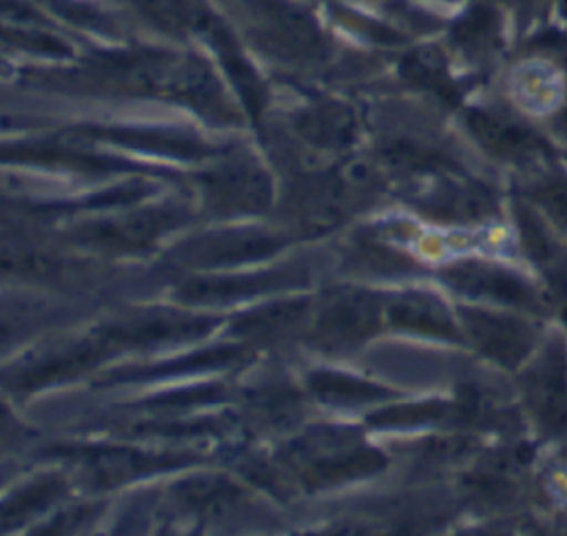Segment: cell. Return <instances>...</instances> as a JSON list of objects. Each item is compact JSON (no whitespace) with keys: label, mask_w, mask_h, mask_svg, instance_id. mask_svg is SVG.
Segmentation results:
<instances>
[{"label":"cell","mask_w":567,"mask_h":536,"mask_svg":"<svg viewBox=\"0 0 567 536\" xmlns=\"http://www.w3.org/2000/svg\"><path fill=\"white\" fill-rule=\"evenodd\" d=\"M306 308H308V303L303 299L268 303L259 310L244 315L233 326V332L239 337H246V339H270V337L292 330L306 315Z\"/></svg>","instance_id":"603a6c76"},{"label":"cell","mask_w":567,"mask_h":536,"mask_svg":"<svg viewBox=\"0 0 567 536\" xmlns=\"http://www.w3.org/2000/svg\"><path fill=\"white\" fill-rule=\"evenodd\" d=\"M133 7L159 31L171 35H195L206 9L202 0H131Z\"/></svg>","instance_id":"d4e9b609"},{"label":"cell","mask_w":567,"mask_h":536,"mask_svg":"<svg viewBox=\"0 0 567 536\" xmlns=\"http://www.w3.org/2000/svg\"><path fill=\"white\" fill-rule=\"evenodd\" d=\"M516 195L536 206L543 217L567 237V166L554 157L532 171L520 173Z\"/></svg>","instance_id":"5bb4252c"},{"label":"cell","mask_w":567,"mask_h":536,"mask_svg":"<svg viewBox=\"0 0 567 536\" xmlns=\"http://www.w3.org/2000/svg\"><path fill=\"white\" fill-rule=\"evenodd\" d=\"M297 133L321 148H346L357 137L354 111L330 97H319L299 109L292 117Z\"/></svg>","instance_id":"4fadbf2b"},{"label":"cell","mask_w":567,"mask_h":536,"mask_svg":"<svg viewBox=\"0 0 567 536\" xmlns=\"http://www.w3.org/2000/svg\"><path fill=\"white\" fill-rule=\"evenodd\" d=\"M4 40L13 42L20 49L33 51V53H42V55H55V58H69L73 53V49L60 40L58 35H51L47 31H42L40 27L31 24V27H22L16 24L13 29L7 24L4 27Z\"/></svg>","instance_id":"4dcf8cb0"},{"label":"cell","mask_w":567,"mask_h":536,"mask_svg":"<svg viewBox=\"0 0 567 536\" xmlns=\"http://www.w3.org/2000/svg\"><path fill=\"white\" fill-rule=\"evenodd\" d=\"M82 133L106 140L113 144H122L137 151H153L164 155H177V157H202L213 153L210 146L199 142L197 137H190L186 133L175 131H157V128H131V126H86Z\"/></svg>","instance_id":"ac0fdd59"},{"label":"cell","mask_w":567,"mask_h":536,"mask_svg":"<svg viewBox=\"0 0 567 536\" xmlns=\"http://www.w3.org/2000/svg\"><path fill=\"white\" fill-rule=\"evenodd\" d=\"M452 44L467 58L483 60L501 47V16L489 2L470 4L450 27Z\"/></svg>","instance_id":"d6986e66"},{"label":"cell","mask_w":567,"mask_h":536,"mask_svg":"<svg viewBox=\"0 0 567 536\" xmlns=\"http://www.w3.org/2000/svg\"><path fill=\"white\" fill-rule=\"evenodd\" d=\"M179 496L199 509H221L233 507L237 501H241V489L235 487L230 481L219 476H202V478H188L179 483L177 487Z\"/></svg>","instance_id":"4316f807"},{"label":"cell","mask_w":567,"mask_h":536,"mask_svg":"<svg viewBox=\"0 0 567 536\" xmlns=\"http://www.w3.org/2000/svg\"><path fill=\"white\" fill-rule=\"evenodd\" d=\"M558 319H560V321L567 326V317H558Z\"/></svg>","instance_id":"74e56055"},{"label":"cell","mask_w":567,"mask_h":536,"mask_svg":"<svg viewBox=\"0 0 567 536\" xmlns=\"http://www.w3.org/2000/svg\"><path fill=\"white\" fill-rule=\"evenodd\" d=\"M441 275L463 297L520 310L547 321L558 319V306L536 272L527 275L514 266L487 259H463L443 268Z\"/></svg>","instance_id":"7a4b0ae2"},{"label":"cell","mask_w":567,"mask_h":536,"mask_svg":"<svg viewBox=\"0 0 567 536\" xmlns=\"http://www.w3.org/2000/svg\"><path fill=\"white\" fill-rule=\"evenodd\" d=\"M388 319L392 326L403 330H414L450 341L463 339L461 323L454 321L450 310L436 297L425 292H408L392 299L388 303Z\"/></svg>","instance_id":"2e32d148"},{"label":"cell","mask_w":567,"mask_h":536,"mask_svg":"<svg viewBox=\"0 0 567 536\" xmlns=\"http://www.w3.org/2000/svg\"><path fill=\"white\" fill-rule=\"evenodd\" d=\"M199 182L208 204L221 213H259L272 197L268 173L250 159H228L202 173Z\"/></svg>","instance_id":"9c48e42d"},{"label":"cell","mask_w":567,"mask_h":536,"mask_svg":"<svg viewBox=\"0 0 567 536\" xmlns=\"http://www.w3.org/2000/svg\"><path fill=\"white\" fill-rule=\"evenodd\" d=\"M35 2L44 4L49 11L73 22L75 27L91 29V31H106V33L113 31V20L89 2H80V0H35Z\"/></svg>","instance_id":"1f68e13d"},{"label":"cell","mask_w":567,"mask_h":536,"mask_svg":"<svg viewBox=\"0 0 567 536\" xmlns=\"http://www.w3.org/2000/svg\"><path fill=\"white\" fill-rule=\"evenodd\" d=\"M516 2H518V7H520V9H527L534 0H516Z\"/></svg>","instance_id":"8d00e7d4"},{"label":"cell","mask_w":567,"mask_h":536,"mask_svg":"<svg viewBox=\"0 0 567 536\" xmlns=\"http://www.w3.org/2000/svg\"><path fill=\"white\" fill-rule=\"evenodd\" d=\"M109 348L111 346L104 341V337H100L97 341L73 343L71 348L60 350L47 359H40L35 365L22 370L13 381V388L16 390H38L42 385L82 374L84 370H91L93 365H97L109 354L106 352Z\"/></svg>","instance_id":"9a60e30c"},{"label":"cell","mask_w":567,"mask_h":536,"mask_svg":"<svg viewBox=\"0 0 567 536\" xmlns=\"http://www.w3.org/2000/svg\"><path fill=\"white\" fill-rule=\"evenodd\" d=\"M281 248V241L264 233H224L193 244V259L202 264H235L261 259Z\"/></svg>","instance_id":"ffe728a7"},{"label":"cell","mask_w":567,"mask_h":536,"mask_svg":"<svg viewBox=\"0 0 567 536\" xmlns=\"http://www.w3.org/2000/svg\"><path fill=\"white\" fill-rule=\"evenodd\" d=\"M195 35L202 38L217 55L221 69L226 71L228 80L233 82L237 95L241 97L244 106L248 109L250 117L257 122L266 102V89L259 80V75L255 73V69L250 66V62L244 55L241 44L237 42V38L233 35V31L228 29V24L206 4Z\"/></svg>","instance_id":"30bf717a"},{"label":"cell","mask_w":567,"mask_h":536,"mask_svg":"<svg viewBox=\"0 0 567 536\" xmlns=\"http://www.w3.org/2000/svg\"><path fill=\"white\" fill-rule=\"evenodd\" d=\"M558 13H560L563 18H567V0H560V2H558Z\"/></svg>","instance_id":"d590c367"},{"label":"cell","mask_w":567,"mask_h":536,"mask_svg":"<svg viewBox=\"0 0 567 536\" xmlns=\"http://www.w3.org/2000/svg\"><path fill=\"white\" fill-rule=\"evenodd\" d=\"M16 155V159H31V162H44V164H53V166H66V168H78V171H124V168H133L126 162H117L113 157H100V155H91L86 151H78L71 146H62V144H38V146H18L13 153L4 151V157Z\"/></svg>","instance_id":"cb8c5ba5"},{"label":"cell","mask_w":567,"mask_h":536,"mask_svg":"<svg viewBox=\"0 0 567 536\" xmlns=\"http://www.w3.org/2000/svg\"><path fill=\"white\" fill-rule=\"evenodd\" d=\"M288 461L299 467L301 478L317 487L372 474L383 467V456L343 432L317 430L288 447Z\"/></svg>","instance_id":"277c9868"},{"label":"cell","mask_w":567,"mask_h":536,"mask_svg":"<svg viewBox=\"0 0 567 536\" xmlns=\"http://www.w3.org/2000/svg\"><path fill=\"white\" fill-rule=\"evenodd\" d=\"M529 47L547 58H554L558 62H567V33H558V31H547L536 35Z\"/></svg>","instance_id":"d6a6232c"},{"label":"cell","mask_w":567,"mask_h":536,"mask_svg":"<svg viewBox=\"0 0 567 536\" xmlns=\"http://www.w3.org/2000/svg\"><path fill=\"white\" fill-rule=\"evenodd\" d=\"M86 465L91 476L102 485H115L124 478H133L137 474L179 465L175 456H153L133 450H95L86 452Z\"/></svg>","instance_id":"7402d4cb"},{"label":"cell","mask_w":567,"mask_h":536,"mask_svg":"<svg viewBox=\"0 0 567 536\" xmlns=\"http://www.w3.org/2000/svg\"><path fill=\"white\" fill-rule=\"evenodd\" d=\"M215 319L208 317H190L177 312H151L142 317H133L124 323L111 326L104 330V341L115 346H157L171 341H190L204 337L215 328Z\"/></svg>","instance_id":"7c38bea8"},{"label":"cell","mask_w":567,"mask_h":536,"mask_svg":"<svg viewBox=\"0 0 567 536\" xmlns=\"http://www.w3.org/2000/svg\"><path fill=\"white\" fill-rule=\"evenodd\" d=\"M244 352L241 346H221L215 350H202L197 354L190 357H182L179 361H171V363H162L155 368H146L144 372H133L120 379H155V377H171V374H179V372H188V370H206V368H217L224 365L233 359H237Z\"/></svg>","instance_id":"f1b7e54d"},{"label":"cell","mask_w":567,"mask_h":536,"mask_svg":"<svg viewBox=\"0 0 567 536\" xmlns=\"http://www.w3.org/2000/svg\"><path fill=\"white\" fill-rule=\"evenodd\" d=\"M518 399L536 441L567 447V326L549 321L538 350L516 370Z\"/></svg>","instance_id":"6da1fadb"},{"label":"cell","mask_w":567,"mask_h":536,"mask_svg":"<svg viewBox=\"0 0 567 536\" xmlns=\"http://www.w3.org/2000/svg\"><path fill=\"white\" fill-rule=\"evenodd\" d=\"M465 126L487 155L516 166L518 173L554 159L549 142L509 113L472 106L465 111Z\"/></svg>","instance_id":"8992f818"},{"label":"cell","mask_w":567,"mask_h":536,"mask_svg":"<svg viewBox=\"0 0 567 536\" xmlns=\"http://www.w3.org/2000/svg\"><path fill=\"white\" fill-rule=\"evenodd\" d=\"M443 419H456L461 421V408L456 403H416V405H396L385 408L370 416V423L374 425H419V423H432Z\"/></svg>","instance_id":"83f0119b"},{"label":"cell","mask_w":567,"mask_h":536,"mask_svg":"<svg viewBox=\"0 0 567 536\" xmlns=\"http://www.w3.org/2000/svg\"><path fill=\"white\" fill-rule=\"evenodd\" d=\"M301 277L290 270H270L244 277H217V279H190L179 286L177 297L184 301H221L246 295H259L268 290H279L286 286H297Z\"/></svg>","instance_id":"e0dca14e"},{"label":"cell","mask_w":567,"mask_h":536,"mask_svg":"<svg viewBox=\"0 0 567 536\" xmlns=\"http://www.w3.org/2000/svg\"><path fill=\"white\" fill-rule=\"evenodd\" d=\"M308 388L328 403H363L388 399L392 392L339 372H315L308 377Z\"/></svg>","instance_id":"484cf974"},{"label":"cell","mask_w":567,"mask_h":536,"mask_svg":"<svg viewBox=\"0 0 567 536\" xmlns=\"http://www.w3.org/2000/svg\"><path fill=\"white\" fill-rule=\"evenodd\" d=\"M60 494H62V483L58 478H44L27 487L4 505L2 527H9L11 523H20L24 516L33 514L35 509H42L47 503H51Z\"/></svg>","instance_id":"f546056e"},{"label":"cell","mask_w":567,"mask_h":536,"mask_svg":"<svg viewBox=\"0 0 567 536\" xmlns=\"http://www.w3.org/2000/svg\"><path fill=\"white\" fill-rule=\"evenodd\" d=\"M182 221L179 208H144L115 219H102L86 224L78 230V239L91 241L115 250H140L153 244L162 233Z\"/></svg>","instance_id":"8fae6325"},{"label":"cell","mask_w":567,"mask_h":536,"mask_svg":"<svg viewBox=\"0 0 567 536\" xmlns=\"http://www.w3.org/2000/svg\"><path fill=\"white\" fill-rule=\"evenodd\" d=\"M549 126H551L554 137L560 140L563 144H567V100L556 109V113H554Z\"/></svg>","instance_id":"e575fe53"},{"label":"cell","mask_w":567,"mask_h":536,"mask_svg":"<svg viewBox=\"0 0 567 536\" xmlns=\"http://www.w3.org/2000/svg\"><path fill=\"white\" fill-rule=\"evenodd\" d=\"M416 204L423 213L456 224H483L496 219L501 213L498 197L481 182L465 175L458 166L434 171V182L419 193Z\"/></svg>","instance_id":"52a82bcc"},{"label":"cell","mask_w":567,"mask_h":536,"mask_svg":"<svg viewBox=\"0 0 567 536\" xmlns=\"http://www.w3.org/2000/svg\"><path fill=\"white\" fill-rule=\"evenodd\" d=\"M458 317L463 337L472 348L507 372H516L527 363L549 326L547 319L512 308L458 306Z\"/></svg>","instance_id":"3957f363"},{"label":"cell","mask_w":567,"mask_h":536,"mask_svg":"<svg viewBox=\"0 0 567 536\" xmlns=\"http://www.w3.org/2000/svg\"><path fill=\"white\" fill-rule=\"evenodd\" d=\"M250 24V31L284 55L317 58L326 51V38L308 9L292 0H233Z\"/></svg>","instance_id":"5b68a950"},{"label":"cell","mask_w":567,"mask_h":536,"mask_svg":"<svg viewBox=\"0 0 567 536\" xmlns=\"http://www.w3.org/2000/svg\"><path fill=\"white\" fill-rule=\"evenodd\" d=\"M379 301L361 290L339 288L323 297L317 319V343L330 350L368 339L379 326Z\"/></svg>","instance_id":"ba28073f"},{"label":"cell","mask_w":567,"mask_h":536,"mask_svg":"<svg viewBox=\"0 0 567 536\" xmlns=\"http://www.w3.org/2000/svg\"><path fill=\"white\" fill-rule=\"evenodd\" d=\"M399 73L412 86L425 89L450 104L458 102V95H461L458 86L452 80L447 71V62L436 47H419L405 53V58L401 60Z\"/></svg>","instance_id":"44dd1931"},{"label":"cell","mask_w":567,"mask_h":536,"mask_svg":"<svg viewBox=\"0 0 567 536\" xmlns=\"http://www.w3.org/2000/svg\"><path fill=\"white\" fill-rule=\"evenodd\" d=\"M221 396V388L217 385H206V388H197V390H188V392H179V394H166L162 399H157V403H204V401H217Z\"/></svg>","instance_id":"836d02e7"}]
</instances>
